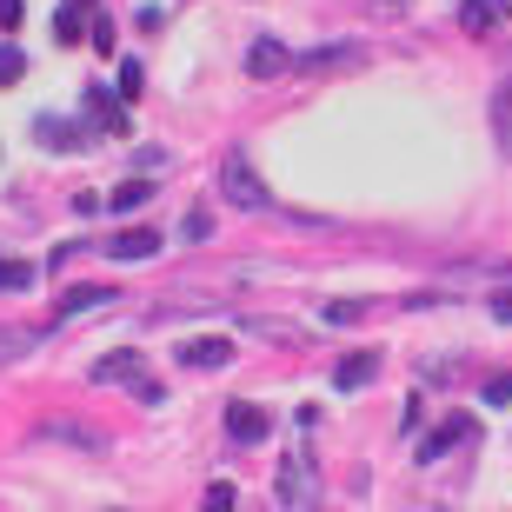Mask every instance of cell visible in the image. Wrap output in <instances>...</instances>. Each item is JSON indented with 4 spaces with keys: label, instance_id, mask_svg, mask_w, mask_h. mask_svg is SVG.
Masks as SVG:
<instances>
[{
    "label": "cell",
    "instance_id": "cell-1",
    "mask_svg": "<svg viewBox=\"0 0 512 512\" xmlns=\"http://www.w3.org/2000/svg\"><path fill=\"white\" fill-rule=\"evenodd\" d=\"M220 193H227V200H233V207H240V213L266 207V187H260V173L247 167V153H240V147H233L227 160H220Z\"/></svg>",
    "mask_w": 512,
    "mask_h": 512
},
{
    "label": "cell",
    "instance_id": "cell-2",
    "mask_svg": "<svg viewBox=\"0 0 512 512\" xmlns=\"http://www.w3.org/2000/svg\"><path fill=\"white\" fill-rule=\"evenodd\" d=\"M227 433L240 439V446H253V439L273 433V413H266V406H253V399H233V406H227Z\"/></svg>",
    "mask_w": 512,
    "mask_h": 512
},
{
    "label": "cell",
    "instance_id": "cell-3",
    "mask_svg": "<svg viewBox=\"0 0 512 512\" xmlns=\"http://www.w3.org/2000/svg\"><path fill=\"white\" fill-rule=\"evenodd\" d=\"M107 300H120L114 286H67V293H60V306H54V326L80 320V313H94V306H107Z\"/></svg>",
    "mask_w": 512,
    "mask_h": 512
},
{
    "label": "cell",
    "instance_id": "cell-4",
    "mask_svg": "<svg viewBox=\"0 0 512 512\" xmlns=\"http://www.w3.org/2000/svg\"><path fill=\"white\" fill-rule=\"evenodd\" d=\"M34 140H40L47 153H80V147H87V133H80L74 120H54V114L34 120Z\"/></svg>",
    "mask_w": 512,
    "mask_h": 512
},
{
    "label": "cell",
    "instance_id": "cell-5",
    "mask_svg": "<svg viewBox=\"0 0 512 512\" xmlns=\"http://www.w3.org/2000/svg\"><path fill=\"white\" fill-rule=\"evenodd\" d=\"M160 247H167V240H160L153 227H127V233H114L100 253H107V260H147V253H160Z\"/></svg>",
    "mask_w": 512,
    "mask_h": 512
},
{
    "label": "cell",
    "instance_id": "cell-6",
    "mask_svg": "<svg viewBox=\"0 0 512 512\" xmlns=\"http://www.w3.org/2000/svg\"><path fill=\"white\" fill-rule=\"evenodd\" d=\"M459 27L466 34H499L506 27V0H459Z\"/></svg>",
    "mask_w": 512,
    "mask_h": 512
},
{
    "label": "cell",
    "instance_id": "cell-7",
    "mask_svg": "<svg viewBox=\"0 0 512 512\" xmlns=\"http://www.w3.org/2000/svg\"><path fill=\"white\" fill-rule=\"evenodd\" d=\"M286 67H293V54H286L280 40H253L247 47V74L253 80H273V74H286Z\"/></svg>",
    "mask_w": 512,
    "mask_h": 512
},
{
    "label": "cell",
    "instance_id": "cell-8",
    "mask_svg": "<svg viewBox=\"0 0 512 512\" xmlns=\"http://www.w3.org/2000/svg\"><path fill=\"white\" fill-rule=\"evenodd\" d=\"M94 380L100 386H140V380H147V366H140V353H107V360L94 366Z\"/></svg>",
    "mask_w": 512,
    "mask_h": 512
},
{
    "label": "cell",
    "instance_id": "cell-9",
    "mask_svg": "<svg viewBox=\"0 0 512 512\" xmlns=\"http://www.w3.org/2000/svg\"><path fill=\"white\" fill-rule=\"evenodd\" d=\"M459 439H473V419H466V413H453L433 439H419V466H433V459L446 453V446H459Z\"/></svg>",
    "mask_w": 512,
    "mask_h": 512
},
{
    "label": "cell",
    "instance_id": "cell-10",
    "mask_svg": "<svg viewBox=\"0 0 512 512\" xmlns=\"http://www.w3.org/2000/svg\"><path fill=\"white\" fill-rule=\"evenodd\" d=\"M366 380H380V353H353V360L333 366V386H340V393H360Z\"/></svg>",
    "mask_w": 512,
    "mask_h": 512
},
{
    "label": "cell",
    "instance_id": "cell-11",
    "mask_svg": "<svg viewBox=\"0 0 512 512\" xmlns=\"http://www.w3.org/2000/svg\"><path fill=\"white\" fill-rule=\"evenodd\" d=\"M180 360H187V366H213V373H220V366L233 360V340H220V333H213V340H187V346H180Z\"/></svg>",
    "mask_w": 512,
    "mask_h": 512
},
{
    "label": "cell",
    "instance_id": "cell-12",
    "mask_svg": "<svg viewBox=\"0 0 512 512\" xmlns=\"http://www.w3.org/2000/svg\"><path fill=\"white\" fill-rule=\"evenodd\" d=\"M360 47H326V54H320V47H313V54H306L300 60V74H340V67H360Z\"/></svg>",
    "mask_w": 512,
    "mask_h": 512
},
{
    "label": "cell",
    "instance_id": "cell-13",
    "mask_svg": "<svg viewBox=\"0 0 512 512\" xmlns=\"http://www.w3.org/2000/svg\"><path fill=\"white\" fill-rule=\"evenodd\" d=\"M147 200H153V180H147V173H133V180H120V187L107 193V207H114V213H140Z\"/></svg>",
    "mask_w": 512,
    "mask_h": 512
},
{
    "label": "cell",
    "instance_id": "cell-14",
    "mask_svg": "<svg viewBox=\"0 0 512 512\" xmlns=\"http://www.w3.org/2000/svg\"><path fill=\"white\" fill-rule=\"evenodd\" d=\"M280 499H286V506H306V453L286 459V473H280Z\"/></svg>",
    "mask_w": 512,
    "mask_h": 512
},
{
    "label": "cell",
    "instance_id": "cell-15",
    "mask_svg": "<svg viewBox=\"0 0 512 512\" xmlns=\"http://www.w3.org/2000/svg\"><path fill=\"white\" fill-rule=\"evenodd\" d=\"M80 14H87V7H74V0L54 14V47H74V40H87V34H80Z\"/></svg>",
    "mask_w": 512,
    "mask_h": 512
},
{
    "label": "cell",
    "instance_id": "cell-16",
    "mask_svg": "<svg viewBox=\"0 0 512 512\" xmlns=\"http://www.w3.org/2000/svg\"><path fill=\"white\" fill-rule=\"evenodd\" d=\"M87 114H94L100 127H114V133H127V114H120V107H107V94H100V87H94V94H87Z\"/></svg>",
    "mask_w": 512,
    "mask_h": 512
},
{
    "label": "cell",
    "instance_id": "cell-17",
    "mask_svg": "<svg viewBox=\"0 0 512 512\" xmlns=\"http://www.w3.org/2000/svg\"><path fill=\"white\" fill-rule=\"evenodd\" d=\"M20 286H34V266L27 260H0V293H20Z\"/></svg>",
    "mask_w": 512,
    "mask_h": 512
},
{
    "label": "cell",
    "instance_id": "cell-18",
    "mask_svg": "<svg viewBox=\"0 0 512 512\" xmlns=\"http://www.w3.org/2000/svg\"><path fill=\"white\" fill-rule=\"evenodd\" d=\"M493 127H499V140L512 147V80H506V87L493 94Z\"/></svg>",
    "mask_w": 512,
    "mask_h": 512
},
{
    "label": "cell",
    "instance_id": "cell-19",
    "mask_svg": "<svg viewBox=\"0 0 512 512\" xmlns=\"http://www.w3.org/2000/svg\"><path fill=\"white\" fill-rule=\"evenodd\" d=\"M20 74H27V54L20 47H0V87H14Z\"/></svg>",
    "mask_w": 512,
    "mask_h": 512
},
{
    "label": "cell",
    "instance_id": "cell-20",
    "mask_svg": "<svg viewBox=\"0 0 512 512\" xmlns=\"http://www.w3.org/2000/svg\"><path fill=\"white\" fill-rule=\"evenodd\" d=\"M140 87H147V74H140V60H120V87H114V94H120V100H133Z\"/></svg>",
    "mask_w": 512,
    "mask_h": 512
},
{
    "label": "cell",
    "instance_id": "cell-21",
    "mask_svg": "<svg viewBox=\"0 0 512 512\" xmlns=\"http://www.w3.org/2000/svg\"><path fill=\"white\" fill-rule=\"evenodd\" d=\"M486 406H512V373H493V380H486Z\"/></svg>",
    "mask_w": 512,
    "mask_h": 512
},
{
    "label": "cell",
    "instance_id": "cell-22",
    "mask_svg": "<svg viewBox=\"0 0 512 512\" xmlns=\"http://www.w3.org/2000/svg\"><path fill=\"white\" fill-rule=\"evenodd\" d=\"M360 313H366L360 300H333V306H326V320H333V326H353V320H360Z\"/></svg>",
    "mask_w": 512,
    "mask_h": 512
},
{
    "label": "cell",
    "instance_id": "cell-23",
    "mask_svg": "<svg viewBox=\"0 0 512 512\" xmlns=\"http://www.w3.org/2000/svg\"><path fill=\"white\" fill-rule=\"evenodd\" d=\"M94 47H100V54H114V20H107V14L94 20Z\"/></svg>",
    "mask_w": 512,
    "mask_h": 512
},
{
    "label": "cell",
    "instance_id": "cell-24",
    "mask_svg": "<svg viewBox=\"0 0 512 512\" xmlns=\"http://www.w3.org/2000/svg\"><path fill=\"white\" fill-rule=\"evenodd\" d=\"M493 320H499V326H512V286H506V293L493 300Z\"/></svg>",
    "mask_w": 512,
    "mask_h": 512
},
{
    "label": "cell",
    "instance_id": "cell-25",
    "mask_svg": "<svg viewBox=\"0 0 512 512\" xmlns=\"http://www.w3.org/2000/svg\"><path fill=\"white\" fill-rule=\"evenodd\" d=\"M0 27H20V0H0Z\"/></svg>",
    "mask_w": 512,
    "mask_h": 512
},
{
    "label": "cell",
    "instance_id": "cell-26",
    "mask_svg": "<svg viewBox=\"0 0 512 512\" xmlns=\"http://www.w3.org/2000/svg\"><path fill=\"white\" fill-rule=\"evenodd\" d=\"M74 7H94V0H74Z\"/></svg>",
    "mask_w": 512,
    "mask_h": 512
}]
</instances>
